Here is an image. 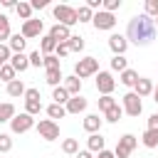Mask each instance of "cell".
<instances>
[{
	"mask_svg": "<svg viewBox=\"0 0 158 158\" xmlns=\"http://www.w3.org/2000/svg\"><path fill=\"white\" fill-rule=\"evenodd\" d=\"M153 37H156V25L148 15H133L128 20V27H126V40L128 42L146 47V44L153 42Z\"/></svg>",
	"mask_w": 158,
	"mask_h": 158,
	"instance_id": "cell-1",
	"label": "cell"
},
{
	"mask_svg": "<svg viewBox=\"0 0 158 158\" xmlns=\"http://www.w3.org/2000/svg\"><path fill=\"white\" fill-rule=\"evenodd\" d=\"M99 74V59L96 57H84L74 64V77L77 79H86V77H94Z\"/></svg>",
	"mask_w": 158,
	"mask_h": 158,
	"instance_id": "cell-2",
	"label": "cell"
},
{
	"mask_svg": "<svg viewBox=\"0 0 158 158\" xmlns=\"http://www.w3.org/2000/svg\"><path fill=\"white\" fill-rule=\"evenodd\" d=\"M37 133H40V138H44V141H57V138H59V123L52 121V118H42V121L37 123Z\"/></svg>",
	"mask_w": 158,
	"mask_h": 158,
	"instance_id": "cell-3",
	"label": "cell"
},
{
	"mask_svg": "<svg viewBox=\"0 0 158 158\" xmlns=\"http://www.w3.org/2000/svg\"><path fill=\"white\" fill-rule=\"evenodd\" d=\"M136 146H138L136 136H133V133H123V136L118 138V143H116L114 156H116V158H128V156H131V151H133Z\"/></svg>",
	"mask_w": 158,
	"mask_h": 158,
	"instance_id": "cell-4",
	"label": "cell"
},
{
	"mask_svg": "<svg viewBox=\"0 0 158 158\" xmlns=\"http://www.w3.org/2000/svg\"><path fill=\"white\" fill-rule=\"evenodd\" d=\"M35 126V118L30 116V114H15L12 118H10V128H12V133H27L30 128Z\"/></svg>",
	"mask_w": 158,
	"mask_h": 158,
	"instance_id": "cell-5",
	"label": "cell"
},
{
	"mask_svg": "<svg viewBox=\"0 0 158 158\" xmlns=\"http://www.w3.org/2000/svg\"><path fill=\"white\" fill-rule=\"evenodd\" d=\"M54 17H57L59 25H64V27L77 25V10L69 7V5H57V7H54Z\"/></svg>",
	"mask_w": 158,
	"mask_h": 158,
	"instance_id": "cell-6",
	"label": "cell"
},
{
	"mask_svg": "<svg viewBox=\"0 0 158 158\" xmlns=\"http://www.w3.org/2000/svg\"><path fill=\"white\" fill-rule=\"evenodd\" d=\"M114 86H116V81H114L111 72H99V74H96V91H99L101 96H111Z\"/></svg>",
	"mask_w": 158,
	"mask_h": 158,
	"instance_id": "cell-7",
	"label": "cell"
},
{
	"mask_svg": "<svg viewBox=\"0 0 158 158\" xmlns=\"http://www.w3.org/2000/svg\"><path fill=\"white\" fill-rule=\"evenodd\" d=\"M128 116H138L141 111H143V104H141V96H136L133 91H128V94H123V106H121Z\"/></svg>",
	"mask_w": 158,
	"mask_h": 158,
	"instance_id": "cell-8",
	"label": "cell"
},
{
	"mask_svg": "<svg viewBox=\"0 0 158 158\" xmlns=\"http://www.w3.org/2000/svg\"><path fill=\"white\" fill-rule=\"evenodd\" d=\"M42 30H44V22H42V20H27V22H22L20 35H22L25 40H32V37H40Z\"/></svg>",
	"mask_w": 158,
	"mask_h": 158,
	"instance_id": "cell-9",
	"label": "cell"
},
{
	"mask_svg": "<svg viewBox=\"0 0 158 158\" xmlns=\"http://www.w3.org/2000/svg\"><path fill=\"white\" fill-rule=\"evenodd\" d=\"M91 22H94V27H96V30H114V25H116V17H114L111 12H104V10H99V12L91 17Z\"/></svg>",
	"mask_w": 158,
	"mask_h": 158,
	"instance_id": "cell-10",
	"label": "cell"
},
{
	"mask_svg": "<svg viewBox=\"0 0 158 158\" xmlns=\"http://www.w3.org/2000/svg\"><path fill=\"white\" fill-rule=\"evenodd\" d=\"M109 47H111L114 54H123V52L128 49V40H126V35H111V37H109Z\"/></svg>",
	"mask_w": 158,
	"mask_h": 158,
	"instance_id": "cell-11",
	"label": "cell"
},
{
	"mask_svg": "<svg viewBox=\"0 0 158 158\" xmlns=\"http://www.w3.org/2000/svg\"><path fill=\"white\" fill-rule=\"evenodd\" d=\"M86 99L79 94V96H72L67 104H64V109H67V114H81V111H86Z\"/></svg>",
	"mask_w": 158,
	"mask_h": 158,
	"instance_id": "cell-12",
	"label": "cell"
},
{
	"mask_svg": "<svg viewBox=\"0 0 158 158\" xmlns=\"http://www.w3.org/2000/svg\"><path fill=\"white\" fill-rule=\"evenodd\" d=\"M133 94L136 96H148V94H153V81L151 79H146V77H138V81L133 84Z\"/></svg>",
	"mask_w": 158,
	"mask_h": 158,
	"instance_id": "cell-13",
	"label": "cell"
},
{
	"mask_svg": "<svg viewBox=\"0 0 158 158\" xmlns=\"http://www.w3.org/2000/svg\"><path fill=\"white\" fill-rule=\"evenodd\" d=\"M49 37L59 44V42H67V40L72 37V32H69V27H64V25H59V22H57V25L49 30Z\"/></svg>",
	"mask_w": 158,
	"mask_h": 158,
	"instance_id": "cell-14",
	"label": "cell"
},
{
	"mask_svg": "<svg viewBox=\"0 0 158 158\" xmlns=\"http://www.w3.org/2000/svg\"><path fill=\"white\" fill-rule=\"evenodd\" d=\"M101 123H104V118H101L99 114H89V116H84V131H89V133H99Z\"/></svg>",
	"mask_w": 158,
	"mask_h": 158,
	"instance_id": "cell-15",
	"label": "cell"
},
{
	"mask_svg": "<svg viewBox=\"0 0 158 158\" xmlns=\"http://www.w3.org/2000/svg\"><path fill=\"white\" fill-rule=\"evenodd\" d=\"M25 44H27V40H25L20 32H17V35H12V37H10V42H7V47H10V52H12V54H22V52H25Z\"/></svg>",
	"mask_w": 158,
	"mask_h": 158,
	"instance_id": "cell-16",
	"label": "cell"
},
{
	"mask_svg": "<svg viewBox=\"0 0 158 158\" xmlns=\"http://www.w3.org/2000/svg\"><path fill=\"white\" fill-rule=\"evenodd\" d=\"M67 91H69V96H79V91H81V79H77L74 74L72 77H64V84H62Z\"/></svg>",
	"mask_w": 158,
	"mask_h": 158,
	"instance_id": "cell-17",
	"label": "cell"
},
{
	"mask_svg": "<svg viewBox=\"0 0 158 158\" xmlns=\"http://www.w3.org/2000/svg\"><path fill=\"white\" fill-rule=\"evenodd\" d=\"M104 143H106V141H104L101 133H91V136L86 138V146H89L91 153H101V151H104Z\"/></svg>",
	"mask_w": 158,
	"mask_h": 158,
	"instance_id": "cell-18",
	"label": "cell"
},
{
	"mask_svg": "<svg viewBox=\"0 0 158 158\" xmlns=\"http://www.w3.org/2000/svg\"><path fill=\"white\" fill-rule=\"evenodd\" d=\"M10 67H12L15 72H25V69L30 67L27 54H12V57H10Z\"/></svg>",
	"mask_w": 158,
	"mask_h": 158,
	"instance_id": "cell-19",
	"label": "cell"
},
{
	"mask_svg": "<svg viewBox=\"0 0 158 158\" xmlns=\"http://www.w3.org/2000/svg\"><path fill=\"white\" fill-rule=\"evenodd\" d=\"M44 81H47L49 86H59V81H64L62 69H44Z\"/></svg>",
	"mask_w": 158,
	"mask_h": 158,
	"instance_id": "cell-20",
	"label": "cell"
},
{
	"mask_svg": "<svg viewBox=\"0 0 158 158\" xmlns=\"http://www.w3.org/2000/svg\"><path fill=\"white\" fill-rule=\"evenodd\" d=\"M143 146L146 148H156L158 146V128H146V133H143Z\"/></svg>",
	"mask_w": 158,
	"mask_h": 158,
	"instance_id": "cell-21",
	"label": "cell"
},
{
	"mask_svg": "<svg viewBox=\"0 0 158 158\" xmlns=\"http://www.w3.org/2000/svg\"><path fill=\"white\" fill-rule=\"evenodd\" d=\"M118 81H121L123 86H133V84L138 81V72H133V69H123L121 77H118Z\"/></svg>",
	"mask_w": 158,
	"mask_h": 158,
	"instance_id": "cell-22",
	"label": "cell"
},
{
	"mask_svg": "<svg viewBox=\"0 0 158 158\" xmlns=\"http://www.w3.org/2000/svg\"><path fill=\"white\" fill-rule=\"evenodd\" d=\"M25 84H22V79H12L10 84H7V94L10 96H25Z\"/></svg>",
	"mask_w": 158,
	"mask_h": 158,
	"instance_id": "cell-23",
	"label": "cell"
},
{
	"mask_svg": "<svg viewBox=\"0 0 158 158\" xmlns=\"http://www.w3.org/2000/svg\"><path fill=\"white\" fill-rule=\"evenodd\" d=\"M52 99H54V104H59V106H64L72 96H69V91L64 89V86H54V91H52Z\"/></svg>",
	"mask_w": 158,
	"mask_h": 158,
	"instance_id": "cell-24",
	"label": "cell"
},
{
	"mask_svg": "<svg viewBox=\"0 0 158 158\" xmlns=\"http://www.w3.org/2000/svg\"><path fill=\"white\" fill-rule=\"evenodd\" d=\"M40 49H42V57H47V54H54V49H57V42H54L49 35H44V37H42V44H40Z\"/></svg>",
	"mask_w": 158,
	"mask_h": 158,
	"instance_id": "cell-25",
	"label": "cell"
},
{
	"mask_svg": "<svg viewBox=\"0 0 158 158\" xmlns=\"http://www.w3.org/2000/svg\"><path fill=\"white\" fill-rule=\"evenodd\" d=\"M121 116H123V109H121L118 104H116V106H111L109 111H104V121H109V123H116Z\"/></svg>",
	"mask_w": 158,
	"mask_h": 158,
	"instance_id": "cell-26",
	"label": "cell"
},
{
	"mask_svg": "<svg viewBox=\"0 0 158 158\" xmlns=\"http://www.w3.org/2000/svg\"><path fill=\"white\" fill-rule=\"evenodd\" d=\"M111 69L121 74L123 69H128V59H126L123 54H114V59H111Z\"/></svg>",
	"mask_w": 158,
	"mask_h": 158,
	"instance_id": "cell-27",
	"label": "cell"
},
{
	"mask_svg": "<svg viewBox=\"0 0 158 158\" xmlns=\"http://www.w3.org/2000/svg\"><path fill=\"white\" fill-rule=\"evenodd\" d=\"M47 116H49L52 121H54V118H64V116H67V109L59 106V104H49V106H47Z\"/></svg>",
	"mask_w": 158,
	"mask_h": 158,
	"instance_id": "cell-28",
	"label": "cell"
},
{
	"mask_svg": "<svg viewBox=\"0 0 158 158\" xmlns=\"http://www.w3.org/2000/svg\"><path fill=\"white\" fill-rule=\"evenodd\" d=\"M62 151L69 153V156L79 153V141H77V138H64V141H62Z\"/></svg>",
	"mask_w": 158,
	"mask_h": 158,
	"instance_id": "cell-29",
	"label": "cell"
},
{
	"mask_svg": "<svg viewBox=\"0 0 158 158\" xmlns=\"http://www.w3.org/2000/svg\"><path fill=\"white\" fill-rule=\"evenodd\" d=\"M67 44H69V52H81V49H84V37L72 35V37L67 40Z\"/></svg>",
	"mask_w": 158,
	"mask_h": 158,
	"instance_id": "cell-30",
	"label": "cell"
},
{
	"mask_svg": "<svg viewBox=\"0 0 158 158\" xmlns=\"http://www.w3.org/2000/svg\"><path fill=\"white\" fill-rule=\"evenodd\" d=\"M12 116H15V106L12 104H0V123L10 121Z\"/></svg>",
	"mask_w": 158,
	"mask_h": 158,
	"instance_id": "cell-31",
	"label": "cell"
},
{
	"mask_svg": "<svg viewBox=\"0 0 158 158\" xmlns=\"http://www.w3.org/2000/svg\"><path fill=\"white\" fill-rule=\"evenodd\" d=\"M15 10H17V15H20L25 22H27V20H32V7H30V2H17V7H15Z\"/></svg>",
	"mask_w": 158,
	"mask_h": 158,
	"instance_id": "cell-32",
	"label": "cell"
},
{
	"mask_svg": "<svg viewBox=\"0 0 158 158\" xmlns=\"http://www.w3.org/2000/svg\"><path fill=\"white\" fill-rule=\"evenodd\" d=\"M2 40H10V20L5 15H0V44Z\"/></svg>",
	"mask_w": 158,
	"mask_h": 158,
	"instance_id": "cell-33",
	"label": "cell"
},
{
	"mask_svg": "<svg viewBox=\"0 0 158 158\" xmlns=\"http://www.w3.org/2000/svg\"><path fill=\"white\" fill-rule=\"evenodd\" d=\"M0 79H2V81H7V84H10V81H12V79H15V69H12V67H10V64H2V67H0Z\"/></svg>",
	"mask_w": 158,
	"mask_h": 158,
	"instance_id": "cell-34",
	"label": "cell"
},
{
	"mask_svg": "<svg viewBox=\"0 0 158 158\" xmlns=\"http://www.w3.org/2000/svg\"><path fill=\"white\" fill-rule=\"evenodd\" d=\"M91 17H94V12H91V10H89V7H86V5H84V7H79V10H77V22H89V20H91Z\"/></svg>",
	"mask_w": 158,
	"mask_h": 158,
	"instance_id": "cell-35",
	"label": "cell"
},
{
	"mask_svg": "<svg viewBox=\"0 0 158 158\" xmlns=\"http://www.w3.org/2000/svg\"><path fill=\"white\" fill-rule=\"evenodd\" d=\"M42 64H44V69H59V57L57 54H47L42 59Z\"/></svg>",
	"mask_w": 158,
	"mask_h": 158,
	"instance_id": "cell-36",
	"label": "cell"
},
{
	"mask_svg": "<svg viewBox=\"0 0 158 158\" xmlns=\"http://www.w3.org/2000/svg\"><path fill=\"white\" fill-rule=\"evenodd\" d=\"M146 15H148L151 20L158 17V0H146Z\"/></svg>",
	"mask_w": 158,
	"mask_h": 158,
	"instance_id": "cell-37",
	"label": "cell"
},
{
	"mask_svg": "<svg viewBox=\"0 0 158 158\" xmlns=\"http://www.w3.org/2000/svg\"><path fill=\"white\" fill-rule=\"evenodd\" d=\"M111 106H116V99L114 96H101L99 99V111H109Z\"/></svg>",
	"mask_w": 158,
	"mask_h": 158,
	"instance_id": "cell-38",
	"label": "cell"
},
{
	"mask_svg": "<svg viewBox=\"0 0 158 158\" xmlns=\"http://www.w3.org/2000/svg\"><path fill=\"white\" fill-rule=\"evenodd\" d=\"M40 111H42V104H40V101H25V114L35 116V114H40Z\"/></svg>",
	"mask_w": 158,
	"mask_h": 158,
	"instance_id": "cell-39",
	"label": "cell"
},
{
	"mask_svg": "<svg viewBox=\"0 0 158 158\" xmlns=\"http://www.w3.org/2000/svg\"><path fill=\"white\" fill-rule=\"evenodd\" d=\"M12 148V138H10V133H0V153H7Z\"/></svg>",
	"mask_w": 158,
	"mask_h": 158,
	"instance_id": "cell-40",
	"label": "cell"
},
{
	"mask_svg": "<svg viewBox=\"0 0 158 158\" xmlns=\"http://www.w3.org/2000/svg\"><path fill=\"white\" fill-rule=\"evenodd\" d=\"M101 7H104V12H111V15H114V10L121 7V0H104Z\"/></svg>",
	"mask_w": 158,
	"mask_h": 158,
	"instance_id": "cell-41",
	"label": "cell"
},
{
	"mask_svg": "<svg viewBox=\"0 0 158 158\" xmlns=\"http://www.w3.org/2000/svg\"><path fill=\"white\" fill-rule=\"evenodd\" d=\"M27 59H30V67H40L44 57H42V52H40V49H35V52H30V54H27Z\"/></svg>",
	"mask_w": 158,
	"mask_h": 158,
	"instance_id": "cell-42",
	"label": "cell"
},
{
	"mask_svg": "<svg viewBox=\"0 0 158 158\" xmlns=\"http://www.w3.org/2000/svg\"><path fill=\"white\" fill-rule=\"evenodd\" d=\"M25 101H40V89H35V86L25 89Z\"/></svg>",
	"mask_w": 158,
	"mask_h": 158,
	"instance_id": "cell-43",
	"label": "cell"
},
{
	"mask_svg": "<svg viewBox=\"0 0 158 158\" xmlns=\"http://www.w3.org/2000/svg\"><path fill=\"white\" fill-rule=\"evenodd\" d=\"M10 57H12V52H10V47H7V44H0V64H5V62H10Z\"/></svg>",
	"mask_w": 158,
	"mask_h": 158,
	"instance_id": "cell-44",
	"label": "cell"
},
{
	"mask_svg": "<svg viewBox=\"0 0 158 158\" xmlns=\"http://www.w3.org/2000/svg\"><path fill=\"white\" fill-rule=\"evenodd\" d=\"M54 54H57V57H67V54H69V44H67V42H59L57 49H54Z\"/></svg>",
	"mask_w": 158,
	"mask_h": 158,
	"instance_id": "cell-45",
	"label": "cell"
},
{
	"mask_svg": "<svg viewBox=\"0 0 158 158\" xmlns=\"http://www.w3.org/2000/svg\"><path fill=\"white\" fill-rule=\"evenodd\" d=\"M30 7H32V10H42V7H47V0H32Z\"/></svg>",
	"mask_w": 158,
	"mask_h": 158,
	"instance_id": "cell-46",
	"label": "cell"
},
{
	"mask_svg": "<svg viewBox=\"0 0 158 158\" xmlns=\"http://www.w3.org/2000/svg\"><path fill=\"white\" fill-rule=\"evenodd\" d=\"M148 128H158V114H151L148 116Z\"/></svg>",
	"mask_w": 158,
	"mask_h": 158,
	"instance_id": "cell-47",
	"label": "cell"
},
{
	"mask_svg": "<svg viewBox=\"0 0 158 158\" xmlns=\"http://www.w3.org/2000/svg\"><path fill=\"white\" fill-rule=\"evenodd\" d=\"M86 7L89 10H96V7L101 10V0H86Z\"/></svg>",
	"mask_w": 158,
	"mask_h": 158,
	"instance_id": "cell-48",
	"label": "cell"
},
{
	"mask_svg": "<svg viewBox=\"0 0 158 158\" xmlns=\"http://www.w3.org/2000/svg\"><path fill=\"white\" fill-rule=\"evenodd\" d=\"M96 158H116V156H114V151H106V148H104V151H101Z\"/></svg>",
	"mask_w": 158,
	"mask_h": 158,
	"instance_id": "cell-49",
	"label": "cell"
},
{
	"mask_svg": "<svg viewBox=\"0 0 158 158\" xmlns=\"http://www.w3.org/2000/svg\"><path fill=\"white\" fill-rule=\"evenodd\" d=\"M77 158H94V156H91V151H79Z\"/></svg>",
	"mask_w": 158,
	"mask_h": 158,
	"instance_id": "cell-50",
	"label": "cell"
},
{
	"mask_svg": "<svg viewBox=\"0 0 158 158\" xmlns=\"http://www.w3.org/2000/svg\"><path fill=\"white\" fill-rule=\"evenodd\" d=\"M2 7H17L15 0H2Z\"/></svg>",
	"mask_w": 158,
	"mask_h": 158,
	"instance_id": "cell-51",
	"label": "cell"
},
{
	"mask_svg": "<svg viewBox=\"0 0 158 158\" xmlns=\"http://www.w3.org/2000/svg\"><path fill=\"white\" fill-rule=\"evenodd\" d=\"M153 101L158 104V86H153Z\"/></svg>",
	"mask_w": 158,
	"mask_h": 158,
	"instance_id": "cell-52",
	"label": "cell"
},
{
	"mask_svg": "<svg viewBox=\"0 0 158 158\" xmlns=\"http://www.w3.org/2000/svg\"><path fill=\"white\" fill-rule=\"evenodd\" d=\"M153 25H156V32H158V17H156V20H153Z\"/></svg>",
	"mask_w": 158,
	"mask_h": 158,
	"instance_id": "cell-53",
	"label": "cell"
},
{
	"mask_svg": "<svg viewBox=\"0 0 158 158\" xmlns=\"http://www.w3.org/2000/svg\"><path fill=\"white\" fill-rule=\"evenodd\" d=\"M0 67H2V64H0Z\"/></svg>",
	"mask_w": 158,
	"mask_h": 158,
	"instance_id": "cell-54",
	"label": "cell"
}]
</instances>
